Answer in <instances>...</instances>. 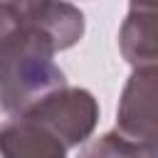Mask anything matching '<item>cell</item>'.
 I'll list each match as a JSON object with an SVG mask.
<instances>
[{"instance_id":"cell-1","label":"cell","mask_w":158,"mask_h":158,"mask_svg":"<svg viewBox=\"0 0 158 158\" xmlns=\"http://www.w3.org/2000/svg\"><path fill=\"white\" fill-rule=\"evenodd\" d=\"M54 49L0 2V109L10 116L64 86Z\"/></svg>"},{"instance_id":"cell-2","label":"cell","mask_w":158,"mask_h":158,"mask_svg":"<svg viewBox=\"0 0 158 158\" xmlns=\"http://www.w3.org/2000/svg\"><path fill=\"white\" fill-rule=\"evenodd\" d=\"M158 72L156 67H138L128 77L116 111V133L133 143L141 158H158Z\"/></svg>"},{"instance_id":"cell-3","label":"cell","mask_w":158,"mask_h":158,"mask_svg":"<svg viewBox=\"0 0 158 158\" xmlns=\"http://www.w3.org/2000/svg\"><path fill=\"white\" fill-rule=\"evenodd\" d=\"M47 123L64 143L67 148H74L79 143H86L91 131L99 121V104L91 91L79 86H59L37 101H32L27 109H22ZM20 114V111H17Z\"/></svg>"},{"instance_id":"cell-4","label":"cell","mask_w":158,"mask_h":158,"mask_svg":"<svg viewBox=\"0 0 158 158\" xmlns=\"http://www.w3.org/2000/svg\"><path fill=\"white\" fill-rule=\"evenodd\" d=\"M67 143L27 111L0 126V158H67Z\"/></svg>"},{"instance_id":"cell-5","label":"cell","mask_w":158,"mask_h":158,"mask_svg":"<svg viewBox=\"0 0 158 158\" xmlns=\"http://www.w3.org/2000/svg\"><path fill=\"white\" fill-rule=\"evenodd\" d=\"M123 59L138 67H156L158 62V12L156 0H131L128 15L118 32Z\"/></svg>"},{"instance_id":"cell-6","label":"cell","mask_w":158,"mask_h":158,"mask_svg":"<svg viewBox=\"0 0 158 158\" xmlns=\"http://www.w3.org/2000/svg\"><path fill=\"white\" fill-rule=\"evenodd\" d=\"M77 158H141V153L133 143H128L116 131H111L94 141H86Z\"/></svg>"},{"instance_id":"cell-7","label":"cell","mask_w":158,"mask_h":158,"mask_svg":"<svg viewBox=\"0 0 158 158\" xmlns=\"http://www.w3.org/2000/svg\"><path fill=\"white\" fill-rule=\"evenodd\" d=\"M2 5H7V7H12L17 15H25V12H30L35 5H40L42 0H0Z\"/></svg>"}]
</instances>
